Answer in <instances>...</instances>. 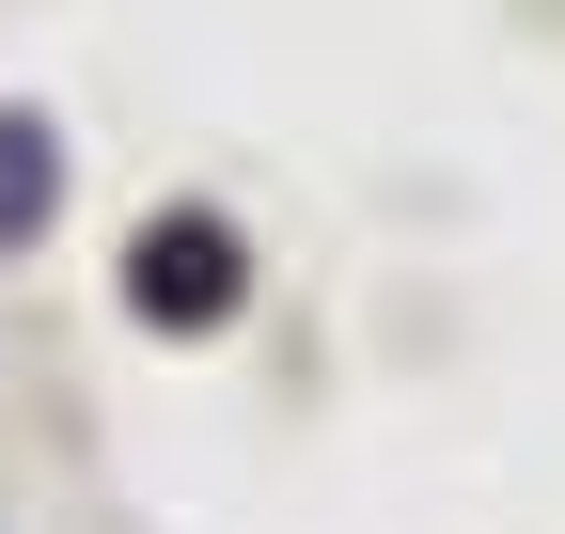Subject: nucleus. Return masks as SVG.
Listing matches in <instances>:
<instances>
[{
	"label": "nucleus",
	"mask_w": 565,
	"mask_h": 534,
	"mask_svg": "<svg viewBox=\"0 0 565 534\" xmlns=\"http://www.w3.org/2000/svg\"><path fill=\"white\" fill-rule=\"evenodd\" d=\"M126 267H141V314H158V299H173V314H221V299H236V252L204 236V221H173V236L141 221V252H126Z\"/></svg>",
	"instance_id": "nucleus-1"
},
{
	"label": "nucleus",
	"mask_w": 565,
	"mask_h": 534,
	"mask_svg": "<svg viewBox=\"0 0 565 534\" xmlns=\"http://www.w3.org/2000/svg\"><path fill=\"white\" fill-rule=\"evenodd\" d=\"M47 189H63V158H47V126H0V252H17V236L47 221Z\"/></svg>",
	"instance_id": "nucleus-2"
}]
</instances>
